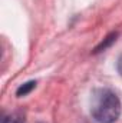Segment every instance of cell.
Listing matches in <instances>:
<instances>
[{"label": "cell", "mask_w": 122, "mask_h": 123, "mask_svg": "<svg viewBox=\"0 0 122 123\" xmlns=\"http://www.w3.org/2000/svg\"><path fill=\"white\" fill-rule=\"evenodd\" d=\"M119 97L109 89H95L91 97V115L98 123H114L121 116Z\"/></svg>", "instance_id": "1"}, {"label": "cell", "mask_w": 122, "mask_h": 123, "mask_svg": "<svg viewBox=\"0 0 122 123\" xmlns=\"http://www.w3.org/2000/svg\"><path fill=\"white\" fill-rule=\"evenodd\" d=\"M25 115L22 112H12L9 115H4L1 123H25Z\"/></svg>", "instance_id": "2"}, {"label": "cell", "mask_w": 122, "mask_h": 123, "mask_svg": "<svg viewBox=\"0 0 122 123\" xmlns=\"http://www.w3.org/2000/svg\"><path fill=\"white\" fill-rule=\"evenodd\" d=\"M36 87V82H27V83H25V85H22L19 89H17V92L16 94L19 96V97H22V96H26L27 93H30L33 89Z\"/></svg>", "instance_id": "3"}, {"label": "cell", "mask_w": 122, "mask_h": 123, "mask_svg": "<svg viewBox=\"0 0 122 123\" xmlns=\"http://www.w3.org/2000/svg\"><path fill=\"white\" fill-rule=\"evenodd\" d=\"M116 67H118V72H119V74L122 76V55L119 56V59H118V64H116Z\"/></svg>", "instance_id": "5"}, {"label": "cell", "mask_w": 122, "mask_h": 123, "mask_svg": "<svg viewBox=\"0 0 122 123\" xmlns=\"http://www.w3.org/2000/svg\"><path fill=\"white\" fill-rule=\"evenodd\" d=\"M116 36H118L116 33H112V34H109V36L105 39V42H102V43H101V44L96 47V50H95V52H101V50H105V49H106V47H108V46H109L112 42H114V40H116Z\"/></svg>", "instance_id": "4"}]
</instances>
